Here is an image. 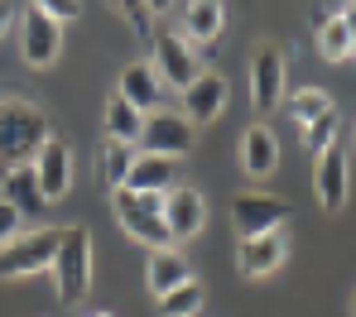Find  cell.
I'll list each match as a JSON object with an SVG mask.
<instances>
[{
  "label": "cell",
  "mask_w": 356,
  "mask_h": 317,
  "mask_svg": "<svg viewBox=\"0 0 356 317\" xmlns=\"http://www.w3.org/2000/svg\"><path fill=\"white\" fill-rule=\"evenodd\" d=\"M347 183H352V169H347V154H342V144L323 149V154H318V169H313V188H318V202H323V212H337V207L347 202Z\"/></svg>",
  "instance_id": "obj_12"
},
{
  "label": "cell",
  "mask_w": 356,
  "mask_h": 317,
  "mask_svg": "<svg viewBox=\"0 0 356 317\" xmlns=\"http://www.w3.org/2000/svg\"><path fill=\"white\" fill-rule=\"evenodd\" d=\"M250 101H255L260 116L284 101V53L275 44L255 49V58H250Z\"/></svg>",
  "instance_id": "obj_9"
},
{
  "label": "cell",
  "mask_w": 356,
  "mask_h": 317,
  "mask_svg": "<svg viewBox=\"0 0 356 317\" xmlns=\"http://www.w3.org/2000/svg\"><path fill=\"white\" fill-rule=\"evenodd\" d=\"M227 111V77L222 72H197L188 87H183V121L188 126H212L217 116Z\"/></svg>",
  "instance_id": "obj_8"
},
{
  "label": "cell",
  "mask_w": 356,
  "mask_h": 317,
  "mask_svg": "<svg viewBox=\"0 0 356 317\" xmlns=\"http://www.w3.org/2000/svg\"><path fill=\"white\" fill-rule=\"evenodd\" d=\"M39 10H44L58 29L67 24V19H77V15H82V5H77V0H39Z\"/></svg>",
  "instance_id": "obj_28"
},
{
  "label": "cell",
  "mask_w": 356,
  "mask_h": 317,
  "mask_svg": "<svg viewBox=\"0 0 356 317\" xmlns=\"http://www.w3.org/2000/svg\"><path fill=\"white\" fill-rule=\"evenodd\" d=\"M97 169H102V183L120 192V188H125V178H130V169H135V149H130V144H106Z\"/></svg>",
  "instance_id": "obj_22"
},
{
  "label": "cell",
  "mask_w": 356,
  "mask_h": 317,
  "mask_svg": "<svg viewBox=\"0 0 356 317\" xmlns=\"http://www.w3.org/2000/svg\"><path fill=\"white\" fill-rule=\"evenodd\" d=\"M140 144L145 154H159V159H178L193 149V126L178 116V111H149L145 130H140Z\"/></svg>",
  "instance_id": "obj_7"
},
{
  "label": "cell",
  "mask_w": 356,
  "mask_h": 317,
  "mask_svg": "<svg viewBox=\"0 0 356 317\" xmlns=\"http://www.w3.org/2000/svg\"><path fill=\"white\" fill-rule=\"evenodd\" d=\"M120 15H125V24H130L140 39H149V34H154V10H149V5H140V0H125V5H120Z\"/></svg>",
  "instance_id": "obj_27"
},
{
  "label": "cell",
  "mask_w": 356,
  "mask_h": 317,
  "mask_svg": "<svg viewBox=\"0 0 356 317\" xmlns=\"http://www.w3.org/2000/svg\"><path fill=\"white\" fill-rule=\"evenodd\" d=\"M10 19H15V10H10V5H5V0H0V34H5V29H10Z\"/></svg>",
  "instance_id": "obj_30"
},
{
  "label": "cell",
  "mask_w": 356,
  "mask_h": 317,
  "mask_svg": "<svg viewBox=\"0 0 356 317\" xmlns=\"http://www.w3.org/2000/svg\"><path fill=\"white\" fill-rule=\"evenodd\" d=\"M303 135H308V149H313V154L332 149V144H337V111H327V116L313 121V126H303Z\"/></svg>",
  "instance_id": "obj_26"
},
{
  "label": "cell",
  "mask_w": 356,
  "mask_h": 317,
  "mask_svg": "<svg viewBox=\"0 0 356 317\" xmlns=\"http://www.w3.org/2000/svg\"><path fill=\"white\" fill-rule=\"evenodd\" d=\"M15 236H19V212L0 197V246H5V241H15Z\"/></svg>",
  "instance_id": "obj_29"
},
{
  "label": "cell",
  "mask_w": 356,
  "mask_h": 317,
  "mask_svg": "<svg viewBox=\"0 0 356 317\" xmlns=\"http://www.w3.org/2000/svg\"><path fill=\"white\" fill-rule=\"evenodd\" d=\"M193 279V269H188V259L169 246V250H154L149 255V264H145V284H149V293L154 298H164V293H174L178 284H188Z\"/></svg>",
  "instance_id": "obj_17"
},
{
  "label": "cell",
  "mask_w": 356,
  "mask_h": 317,
  "mask_svg": "<svg viewBox=\"0 0 356 317\" xmlns=\"http://www.w3.org/2000/svg\"><path fill=\"white\" fill-rule=\"evenodd\" d=\"M111 207H116L120 226H125L135 241H145L149 250H169V246H174V236H169V226H164V197H159V192L120 188L116 197H111Z\"/></svg>",
  "instance_id": "obj_2"
},
{
  "label": "cell",
  "mask_w": 356,
  "mask_h": 317,
  "mask_svg": "<svg viewBox=\"0 0 356 317\" xmlns=\"http://www.w3.org/2000/svg\"><path fill=\"white\" fill-rule=\"evenodd\" d=\"M241 164H245L250 178H270L275 164H280V139H275V130L270 126L245 130V135H241Z\"/></svg>",
  "instance_id": "obj_15"
},
{
  "label": "cell",
  "mask_w": 356,
  "mask_h": 317,
  "mask_svg": "<svg viewBox=\"0 0 356 317\" xmlns=\"http://www.w3.org/2000/svg\"><path fill=\"white\" fill-rule=\"evenodd\" d=\"M222 29H227V10L217 0H193L183 10V34L193 44H212V39H222Z\"/></svg>",
  "instance_id": "obj_19"
},
{
  "label": "cell",
  "mask_w": 356,
  "mask_h": 317,
  "mask_svg": "<svg viewBox=\"0 0 356 317\" xmlns=\"http://www.w3.org/2000/svg\"><path fill=\"white\" fill-rule=\"evenodd\" d=\"M289 202L284 197H265V192H241L236 202H232V221H236L241 241H250V236H270L280 221H289Z\"/></svg>",
  "instance_id": "obj_6"
},
{
  "label": "cell",
  "mask_w": 356,
  "mask_h": 317,
  "mask_svg": "<svg viewBox=\"0 0 356 317\" xmlns=\"http://www.w3.org/2000/svg\"><path fill=\"white\" fill-rule=\"evenodd\" d=\"M54 279H58V298L77 303L92 289V231L87 226H67L54 255Z\"/></svg>",
  "instance_id": "obj_3"
},
{
  "label": "cell",
  "mask_w": 356,
  "mask_h": 317,
  "mask_svg": "<svg viewBox=\"0 0 356 317\" xmlns=\"http://www.w3.org/2000/svg\"><path fill=\"white\" fill-rule=\"evenodd\" d=\"M34 178H39L44 202H63L72 192V149H67V139H49L34 154Z\"/></svg>",
  "instance_id": "obj_10"
},
{
  "label": "cell",
  "mask_w": 356,
  "mask_h": 317,
  "mask_svg": "<svg viewBox=\"0 0 356 317\" xmlns=\"http://www.w3.org/2000/svg\"><path fill=\"white\" fill-rule=\"evenodd\" d=\"M125 106H135L140 116L145 111H159V77H154V67L149 63H130L120 72V92H116Z\"/></svg>",
  "instance_id": "obj_16"
},
{
  "label": "cell",
  "mask_w": 356,
  "mask_h": 317,
  "mask_svg": "<svg viewBox=\"0 0 356 317\" xmlns=\"http://www.w3.org/2000/svg\"><path fill=\"white\" fill-rule=\"evenodd\" d=\"M63 231L54 226H39L29 236H15L0 246V279H19V274H39V269H54V255H58Z\"/></svg>",
  "instance_id": "obj_4"
},
{
  "label": "cell",
  "mask_w": 356,
  "mask_h": 317,
  "mask_svg": "<svg viewBox=\"0 0 356 317\" xmlns=\"http://www.w3.org/2000/svg\"><path fill=\"white\" fill-rule=\"evenodd\" d=\"M54 139L49 116L34 101H0V159L15 164H34V154Z\"/></svg>",
  "instance_id": "obj_1"
},
{
  "label": "cell",
  "mask_w": 356,
  "mask_h": 317,
  "mask_svg": "<svg viewBox=\"0 0 356 317\" xmlns=\"http://www.w3.org/2000/svg\"><path fill=\"white\" fill-rule=\"evenodd\" d=\"M130 192H164L174 188V159H159V154H135V169L125 178Z\"/></svg>",
  "instance_id": "obj_20"
},
{
  "label": "cell",
  "mask_w": 356,
  "mask_h": 317,
  "mask_svg": "<svg viewBox=\"0 0 356 317\" xmlns=\"http://www.w3.org/2000/svg\"><path fill=\"white\" fill-rule=\"evenodd\" d=\"M92 317H116V313H92Z\"/></svg>",
  "instance_id": "obj_31"
},
{
  "label": "cell",
  "mask_w": 356,
  "mask_h": 317,
  "mask_svg": "<svg viewBox=\"0 0 356 317\" xmlns=\"http://www.w3.org/2000/svg\"><path fill=\"white\" fill-rule=\"evenodd\" d=\"M140 130H145V116L135 106H125L120 96H111L106 101V135H111V144H135Z\"/></svg>",
  "instance_id": "obj_21"
},
{
  "label": "cell",
  "mask_w": 356,
  "mask_h": 317,
  "mask_svg": "<svg viewBox=\"0 0 356 317\" xmlns=\"http://www.w3.org/2000/svg\"><path fill=\"white\" fill-rule=\"evenodd\" d=\"M154 77H159V82H174L178 92L197 77V58H193V49L183 44V34H159V39H154Z\"/></svg>",
  "instance_id": "obj_13"
},
{
  "label": "cell",
  "mask_w": 356,
  "mask_h": 317,
  "mask_svg": "<svg viewBox=\"0 0 356 317\" xmlns=\"http://www.w3.org/2000/svg\"><path fill=\"white\" fill-rule=\"evenodd\" d=\"M289 111H294L298 126H313V121H323V116L332 111V96H327L323 87H298L294 101H289Z\"/></svg>",
  "instance_id": "obj_24"
},
{
  "label": "cell",
  "mask_w": 356,
  "mask_h": 317,
  "mask_svg": "<svg viewBox=\"0 0 356 317\" xmlns=\"http://www.w3.org/2000/svg\"><path fill=\"white\" fill-rule=\"evenodd\" d=\"M318 49H323V58H327V63L352 58V34H347V24H342V15H337V10H332V19L318 29Z\"/></svg>",
  "instance_id": "obj_25"
},
{
  "label": "cell",
  "mask_w": 356,
  "mask_h": 317,
  "mask_svg": "<svg viewBox=\"0 0 356 317\" xmlns=\"http://www.w3.org/2000/svg\"><path fill=\"white\" fill-rule=\"evenodd\" d=\"M19 53H24L29 67H49V63H58V53H63V29L39 5H29L19 15Z\"/></svg>",
  "instance_id": "obj_5"
},
{
  "label": "cell",
  "mask_w": 356,
  "mask_h": 317,
  "mask_svg": "<svg viewBox=\"0 0 356 317\" xmlns=\"http://www.w3.org/2000/svg\"><path fill=\"white\" fill-rule=\"evenodd\" d=\"M352 313H356V298H352Z\"/></svg>",
  "instance_id": "obj_32"
},
{
  "label": "cell",
  "mask_w": 356,
  "mask_h": 317,
  "mask_svg": "<svg viewBox=\"0 0 356 317\" xmlns=\"http://www.w3.org/2000/svg\"><path fill=\"white\" fill-rule=\"evenodd\" d=\"M0 188H5V202L24 216V212H44L49 202H44V192H39V178H34V164H15V169H5V178H0Z\"/></svg>",
  "instance_id": "obj_18"
},
{
  "label": "cell",
  "mask_w": 356,
  "mask_h": 317,
  "mask_svg": "<svg viewBox=\"0 0 356 317\" xmlns=\"http://www.w3.org/2000/svg\"><path fill=\"white\" fill-rule=\"evenodd\" d=\"M352 144H356V130H352Z\"/></svg>",
  "instance_id": "obj_33"
},
{
  "label": "cell",
  "mask_w": 356,
  "mask_h": 317,
  "mask_svg": "<svg viewBox=\"0 0 356 317\" xmlns=\"http://www.w3.org/2000/svg\"><path fill=\"white\" fill-rule=\"evenodd\" d=\"M284 255H289L284 236H280V231H270V236H250V241H241V246H236V264H241V274H245V279H260V274L280 269V264H284Z\"/></svg>",
  "instance_id": "obj_14"
},
{
  "label": "cell",
  "mask_w": 356,
  "mask_h": 317,
  "mask_svg": "<svg viewBox=\"0 0 356 317\" xmlns=\"http://www.w3.org/2000/svg\"><path fill=\"white\" fill-rule=\"evenodd\" d=\"M202 298H207V293H202V284H197V279H188V284H178L174 293H164V298H159V313H164V317H197V313H202Z\"/></svg>",
  "instance_id": "obj_23"
},
{
  "label": "cell",
  "mask_w": 356,
  "mask_h": 317,
  "mask_svg": "<svg viewBox=\"0 0 356 317\" xmlns=\"http://www.w3.org/2000/svg\"><path fill=\"white\" fill-rule=\"evenodd\" d=\"M202 221H207V202H202V192H197V188H169V192H164V226H169L174 241L197 236Z\"/></svg>",
  "instance_id": "obj_11"
}]
</instances>
